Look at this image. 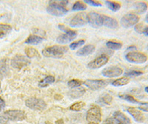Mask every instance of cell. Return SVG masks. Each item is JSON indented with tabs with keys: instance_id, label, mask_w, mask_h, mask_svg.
Returning <instances> with one entry per match:
<instances>
[{
	"instance_id": "obj_49",
	"label": "cell",
	"mask_w": 148,
	"mask_h": 124,
	"mask_svg": "<svg viewBox=\"0 0 148 124\" xmlns=\"http://www.w3.org/2000/svg\"><path fill=\"white\" fill-rule=\"evenodd\" d=\"M88 124H96V123H88Z\"/></svg>"
},
{
	"instance_id": "obj_21",
	"label": "cell",
	"mask_w": 148,
	"mask_h": 124,
	"mask_svg": "<svg viewBox=\"0 0 148 124\" xmlns=\"http://www.w3.org/2000/svg\"><path fill=\"white\" fill-rule=\"evenodd\" d=\"M147 4L144 2H138L135 4V9L138 14H142L147 10Z\"/></svg>"
},
{
	"instance_id": "obj_40",
	"label": "cell",
	"mask_w": 148,
	"mask_h": 124,
	"mask_svg": "<svg viewBox=\"0 0 148 124\" xmlns=\"http://www.w3.org/2000/svg\"><path fill=\"white\" fill-rule=\"evenodd\" d=\"M5 107V100H4L2 97H0V111L2 110Z\"/></svg>"
},
{
	"instance_id": "obj_1",
	"label": "cell",
	"mask_w": 148,
	"mask_h": 124,
	"mask_svg": "<svg viewBox=\"0 0 148 124\" xmlns=\"http://www.w3.org/2000/svg\"><path fill=\"white\" fill-rule=\"evenodd\" d=\"M49 2L47 7V12L49 14L56 17H62L68 12L65 8L68 1H51Z\"/></svg>"
},
{
	"instance_id": "obj_9",
	"label": "cell",
	"mask_w": 148,
	"mask_h": 124,
	"mask_svg": "<svg viewBox=\"0 0 148 124\" xmlns=\"http://www.w3.org/2000/svg\"><path fill=\"white\" fill-rule=\"evenodd\" d=\"M30 63L27 57L22 55L17 54L11 60V66L16 69H21L24 67L27 66Z\"/></svg>"
},
{
	"instance_id": "obj_20",
	"label": "cell",
	"mask_w": 148,
	"mask_h": 124,
	"mask_svg": "<svg viewBox=\"0 0 148 124\" xmlns=\"http://www.w3.org/2000/svg\"><path fill=\"white\" fill-rule=\"evenodd\" d=\"M44 38L41 37L39 36H36V35H30L26 39L25 43L26 44H30V45H37L41 43L43 41Z\"/></svg>"
},
{
	"instance_id": "obj_26",
	"label": "cell",
	"mask_w": 148,
	"mask_h": 124,
	"mask_svg": "<svg viewBox=\"0 0 148 124\" xmlns=\"http://www.w3.org/2000/svg\"><path fill=\"white\" fill-rule=\"evenodd\" d=\"M129 83L130 79L128 77H127V76H124V77H121V78L114 80L112 83V85L113 86H123V85H125L127 84H128Z\"/></svg>"
},
{
	"instance_id": "obj_16",
	"label": "cell",
	"mask_w": 148,
	"mask_h": 124,
	"mask_svg": "<svg viewBox=\"0 0 148 124\" xmlns=\"http://www.w3.org/2000/svg\"><path fill=\"white\" fill-rule=\"evenodd\" d=\"M103 25L109 28L114 29L118 27V22L112 17L103 15Z\"/></svg>"
},
{
	"instance_id": "obj_37",
	"label": "cell",
	"mask_w": 148,
	"mask_h": 124,
	"mask_svg": "<svg viewBox=\"0 0 148 124\" xmlns=\"http://www.w3.org/2000/svg\"><path fill=\"white\" fill-rule=\"evenodd\" d=\"M104 124H121L117 120H116L114 117H109L108 119L104 121Z\"/></svg>"
},
{
	"instance_id": "obj_34",
	"label": "cell",
	"mask_w": 148,
	"mask_h": 124,
	"mask_svg": "<svg viewBox=\"0 0 148 124\" xmlns=\"http://www.w3.org/2000/svg\"><path fill=\"white\" fill-rule=\"evenodd\" d=\"M84 43H85V41L83 40V39L82 40L76 41L75 43H73L70 45V48H71V50H76L77 49V48H80L82 45H83L84 44Z\"/></svg>"
},
{
	"instance_id": "obj_3",
	"label": "cell",
	"mask_w": 148,
	"mask_h": 124,
	"mask_svg": "<svg viewBox=\"0 0 148 124\" xmlns=\"http://www.w3.org/2000/svg\"><path fill=\"white\" fill-rule=\"evenodd\" d=\"M86 120L88 123L99 124L101 121V112L98 105H92L88 109L86 116Z\"/></svg>"
},
{
	"instance_id": "obj_35",
	"label": "cell",
	"mask_w": 148,
	"mask_h": 124,
	"mask_svg": "<svg viewBox=\"0 0 148 124\" xmlns=\"http://www.w3.org/2000/svg\"><path fill=\"white\" fill-rule=\"evenodd\" d=\"M125 74L127 77V76H138L143 74V72L140 71H136V70H131V71L125 72Z\"/></svg>"
},
{
	"instance_id": "obj_44",
	"label": "cell",
	"mask_w": 148,
	"mask_h": 124,
	"mask_svg": "<svg viewBox=\"0 0 148 124\" xmlns=\"http://www.w3.org/2000/svg\"><path fill=\"white\" fill-rule=\"evenodd\" d=\"M137 48L136 47V46H130V47H128L127 48V51H133V50H136Z\"/></svg>"
},
{
	"instance_id": "obj_51",
	"label": "cell",
	"mask_w": 148,
	"mask_h": 124,
	"mask_svg": "<svg viewBox=\"0 0 148 124\" xmlns=\"http://www.w3.org/2000/svg\"><path fill=\"white\" fill-rule=\"evenodd\" d=\"M147 49H148V45H147Z\"/></svg>"
},
{
	"instance_id": "obj_29",
	"label": "cell",
	"mask_w": 148,
	"mask_h": 124,
	"mask_svg": "<svg viewBox=\"0 0 148 124\" xmlns=\"http://www.w3.org/2000/svg\"><path fill=\"white\" fill-rule=\"evenodd\" d=\"M58 28H59V30H61L62 31L65 32V34H70V35H73V36H75V37L77 36V32H76V31H73V30H71V29L68 28L63 25H58Z\"/></svg>"
},
{
	"instance_id": "obj_11",
	"label": "cell",
	"mask_w": 148,
	"mask_h": 124,
	"mask_svg": "<svg viewBox=\"0 0 148 124\" xmlns=\"http://www.w3.org/2000/svg\"><path fill=\"white\" fill-rule=\"evenodd\" d=\"M86 86L92 91L99 90L108 85V82L102 80H87L84 82Z\"/></svg>"
},
{
	"instance_id": "obj_10",
	"label": "cell",
	"mask_w": 148,
	"mask_h": 124,
	"mask_svg": "<svg viewBox=\"0 0 148 124\" xmlns=\"http://www.w3.org/2000/svg\"><path fill=\"white\" fill-rule=\"evenodd\" d=\"M88 23L93 28H100L103 25V15L96 12H91L88 14Z\"/></svg>"
},
{
	"instance_id": "obj_23",
	"label": "cell",
	"mask_w": 148,
	"mask_h": 124,
	"mask_svg": "<svg viewBox=\"0 0 148 124\" xmlns=\"http://www.w3.org/2000/svg\"><path fill=\"white\" fill-rule=\"evenodd\" d=\"M55 82V77L53 76H47L45 78L42 79L39 83V86L41 88H45V87L48 86L49 85Z\"/></svg>"
},
{
	"instance_id": "obj_32",
	"label": "cell",
	"mask_w": 148,
	"mask_h": 124,
	"mask_svg": "<svg viewBox=\"0 0 148 124\" xmlns=\"http://www.w3.org/2000/svg\"><path fill=\"white\" fill-rule=\"evenodd\" d=\"M82 84V82L81 80H75V79H73V80H70V81L68 82L67 85H68V86H69L70 88H78V87H79V86H81Z\"/></svg>"
},
{
	"instance_id": "obj_42",
	"label": "cell",
	"mask_w": 148,
	"mask_h": 124,
	"mask_svg": "<svg viewBox=\"0 0 148 124\" xmlns=\"http://www.w3.org/2000/svg\"><path fill=\"white\" fill-rule=\"evenodd\" d=\"M62 97H63L61 95V94H55V95H54V98H55V100H62Z\"/></svg>"
},
{
	"instance_id": "obj_39",
	"label": "cell",
	"mask_w": 148,
	"mask_h": 124,
	"mask_svg": "<svg viewBox=\"0 0 148 124\" xmlns=\"http://www.w3.org/2000/svg\"><path fill=\"white\" fill-rule=\"evenodd\" d=\"M138 109L141 111H144V112H148V103H142L139 105Z\"/></svg>"
},
{
	"instance_id": "obj_18",
	"label": "cell",
	"mask_w": 148,
	"mask_h": 124,
	"mask_svg": "<svg viewBox=\"0 0 148 124\" xmlns=\"http://www.w3.org/2000/svg\"><path fill=\"white\" fill-rule=\"evenodd\" d=\"M76 37L73 36V35H70V34H61L56 39V42L59 44H67V43H71V41L75 39Z\"/></svg>"
},
{
	"instance_id": "obj_38",
	"label": "cell",
	"mask_w": 148,
	"mask_h": 124,
	"mask_svg": "<svg viewBox=\"0 0 148 124\" xmlns=\"http://www.w3.org/2000/svg\"><path fill=\"white\" fill-rule=\"evenodd\" d=\"M144 30L143 24H137L135 26V31L138 34H142V31Z\"/></svg>"
},
{
	"instance_id": "obj_36",
	"label": "cell",
	"mask_w": 148,
	"mask_h": 124,
	"mask_svg": "<svg viewBox=\"0 0 148 124\" xmlns=\"http://www.w3.org/2000/svg\"><path fill=\"white\" fill-rule=\"evenodd\" d=\"M84 2L86 4L91 5V6H94V7H101V3L98 1H94V0H84Z\"/></svg>"
},
{
	"instance_id": "obj_31",
	"label": "cell",
	"mask_w": 148,
	"mask_h": 124,
	"mask_svg": "<svg viewBox=\"0 0 148 124\" xmlns=\"http://www.w3.org/2000/svg\"><path fill=\"white\" fill-rule=\"evenodd\" d=\"M86 9H87V6L81 2H76L72 8V10L74 11H81V10H86Z\"/></svg>"
},
{
	"instance_id": "obj_27",
	"label": "cell",
	"mask_w": 148,
	"mask_h": 124,
	"mask_svg": "<svg viewBox=\"0 0 148 124\" xmlns=\"http://www.w3.org/2000/svg\"><path fill=\"white\" fill-rule=\"evenodd\" d=\"M119 97L121 99H122V100H126V101H127L129 103H131L140 104V105L142 103L141 102L138 101V100H136L135 97H133V96L129 95V94H120V95H119Z\"/></svg>"
},
{
	"instance_id": "obj_19",
	"label": "cell",
	"mask_w": 148,
	"mask_h": 124,
	"mask_svg": "<svg viewBox=\"0 0 148 124\" xmlns=\"http://www.w3.org/2000/svg\"><path fill=\"white\" fill-rule=\"evenodd\" d=\"M85 93V89L82 87H78V88H73V90L70 91L69 95L72 98H79L83 96Z\"/></svg>"
},
{
	"instance_id": "obj_8",
	"label": "cell",
	"mask_w": 148,
	"mask_h": 124,
	"mask_svg": "<svg viewBox=\"0 0 148 124\" xmlns=\"http://www.w3.org/2000/svg\"><path fill=\"white\" fill-rule=\"evenodd\" d=\"M88 23V14L86 13H79L74 16L70 22V25L73 28L82 27Z\"/></svg>"
},
{
	"instance_id": "obj_17",
	"label": "cell",
	"mask_w": 148,
	"mask_h": 124,
	"mask_svg": "<svg viewBox=\"0 0 148 124\" xmlns=\"http://www.w3.org/2000/svg\"><path fill=\"white\" fill-rule=\"evenodd\" d=\"M113 117L117 120L121 124H130V120L129 117H127L124 113H122L120 111L115 112L113 114Z\"/></svg>"
},
{
	"instance_id": "obj_4",
	"label": "cell",
	"mask_w": 148,
	"mask_h": 124,
	"mask_svg": "<svg viewBox=\"0 0 148 124\" xmlns=\"http://www.w3.org/2000/svg\"><path fill=\"white\" fill-rule=\"evenodd\" d=\"M25 105L29 109L35 111H44L47 107V104L42 99L37 97H30L25 101Z\"/></svg>"
},
{
	"instance_id": "obj_33",
	"label": "cell",
	"mask_w": 148,
	"mask_h": 124,
	"mask_svg": "<svg viewBox=\"0 0 148 124\" xmlns=\"http://www.w3.org/2000/svg\"><path fill=\"white\" fill-rule=\"evenodd\" d=\"M112 100H113V97H111L109 94H105L104 96H103L102 97H101L99 100V102L103 104H107V105H110L112 103Z\"/></svg>"
},
{
	"instance_id": "obj_47",
	"label": "cell",
	"mask_w": 148,
	"mask_h": 124,
	"mask_svg": "<svg viewBox=\"0 0 148 124\" xmlns=\"http://www.w3.org/2000/svg\"><path fill=\"white\" fill-rule=\"evenodd\" d=\"M145 92H147V93H148V86L145 87Z\"/></svg>"
},
{
	"instance_id": "obj_2",
	"label": "cell",
	"mask_w": 148,
	"mask_h": 124,
	"mask_svg": "<svg viewBox=\"0 0 148 124\" xmlns=\"http://www.w3.org/2000/svg\"><path fill=\"white\" fill-rule=\"evenodd\" d=\"M67 47L62 45H54L47 47L42 51V54L46 57L59 58L62 56L67 51Z\"/></svg>"
},
{
	"instance_id": "obj_41",
	"label": "cell",
	"mask_w": 148,
	"mask_h": 124,
	"mask_svg": "<svg viewBox=\"0 0 148 124\" xmlns=\"http://www.w3.org/2000/svg\"><path fill=\"white\" fill-rule=\"evenodd\" d=\"M0 124H8V121L6 118L4 117L0 116Z\"/></svg>"
},
{
	"instance_id": "obj_14",
	"label": "cell",
	"mask_w": 148,
	"mask_h": 124,
	"mask_svg": "<svg viewBox=\"0 0 148 124\" xmlns=\"http://www.w3.org/2000/svg\"><path fill=\"white\" fill-rule=\"evenodd\" d=\"M127 111L128 113L133 117V119L136 121V122H144V121H145V116H144V114H142V112L140 110L133 107H128Z\"/></svg>"
},
{
	"instance_id": "obj_48",
	"label": "cell",
	"mask_w": 148,
	"mask_h": 124,
	"mask_svg": "<svg viewBox=\"0 0 148 124\" xmlns=\"http://www.w3.org/2000/svg\"><path fill=\"white\" fill-rule=\"evenodd\" d=\"M45 124H53L52 123H51V122H49V121H47V122L45 123Z\"/></svg>"
},
{
	"instance_id": "obj_15",
	"label": "cell",
	"mask_w": 148,
	"mask_h": 124,
	"mask_svg": "<svg viewBox=\"0 0 148 124\" xmlns=\"http://www.w3.org/2000/svg\"><path fill=\"white\" fill-rule=\"evenodd\" d=\"M95 46L92 45H88L84 46L83 48H80L79 51L76 52V55L79 56H88L94 52Z\"/></svg>"
},
{
	"instance_id": "obj_30",
	"label": "cell",
	"mask_w": 148,
	"mask_h": 124,
	"mask_svg": "<svg viewBox=\"0 0 148 124\" xmlns=\"http://www.w3.org/2000/svg\"><path fill=\"white\" fill-rule=\"evenodd\" d=\"M84 106H85V103L84 102H77L73 103V105H71V107H70V109L71 111L79 112V111H81Z\"/></svg>"
},
{
	"instance_id": "obj_5",
	"label": "cell",
	"mask_w": 148,
	"mask_h": 124,
	"mask_svg": "<svg viewBox=\"0 0 148 124\" xmlns=\"http://www.w3.org/2000/svg\"><path fill=\"white\" fill-rule=\"evenodd\" d=\"M125 59L129 63L135 64H143L147 60V56L141 52L130 51L125 55Z\"/></svg>"
},
{
	"instance_id": "obj_22",
	"label": "cell",
	"mask_w": 148,
	"mask_h": 124,
	"mask_svg": "<svg viewBox=\"0 0 148 124\" xmlns=\"http://www.w3.org/2000/svg\"><path fill=\"white\" fill-rule=\"evenodd\" d=\"M26 56L28 58H39L40 55H39V51H37L36 49L31 47H27L25 50Z\"/></svg>"
},
{
	"instance_id": "obj_25",
	"label": "cell",
	"mask_w": 148,
	"mask_h": 124,
	"mask_svg": "<svg viewBox=\"0 0 148 124\" xmlns=\"http://www.w3.org/2000/svg\"><path fill=\"white\" fill-rule=\"evenodd\" d=\"M105 4H106L107 7L111 10L113 12H116L118 11L120 8H121V5L118 2H112V1H105Z\"/></svg>"
},
{
	"instance_id": "obj_12",
	"label": "cell",
	"mask_w": 148,
	"mask_h": 124,
	"mask_svg": "<svg viewBox=\"0 0 148 124\" xmlns=\"http://www.w3.org/2000/svg\"><path fill=\"white\" fill-rule=\"evenodd\" d=\"M109 60V57L106 55H101V56L96 57L95 60L91 61L88 64V68L90 69H96L99 68L101 67L104 66V65H106Z\"/></svg>"
},
{
	"instance_id": "obj_24",
	"label": "cell",
	"mask_w": 148,
	"mask_h": 124,
	"mask_svg": "<svg viewBox=\"0 0 148 124\" xmlns=\"http://www.w3.org/2000/svg\"><path fill=\"white\" fill-rule=\"evenodd\" d=\"M11 31L12 28L9 25L0 24V39L7 36Z\"/></svg>"
},
{
	"instance_id": "obj_43",
	"label": "cell",
	"mask_w": 148,
	"mask_h": 124,
	"mask_svg": "<svg viewBox=\"0 0 148 124\" xmlns=\"http://www.w3.org/2000/svg\"><path fill=\"white\" fill-rule=\"evenodd\" d=\"M142 34H144L145 36L148 37V27L144 28V30L142 31Z\"/></svg>"
},
{
	"instance_id": "obj_13",
	"label": "cell",
	"mask_w": 148,
	"mask_h": 124,
	"mask_svg": "<svg viewBox=\"0 0 148 124\" xmlns=\"http://www.w3.org/2000/svg\"><path fill=\"white\" fill-rule=\"evenodd\" d=\"M101 74L104 76L113 78V77H117L122 74L123 70L118 66H110L103 69Z\"/></svg>"
},
{
	"instance_id": "obj_28",
	"label": "cell",
	"mask_w": 148,
	"mask_h": 124,
	"mask_svg": "<svg viewBox=\"0 0 148 124\" xmlns=\"http://www.w3.org/2000/svg\"><path fill=\"white\" fill-rule=\"evenodd\" d=\"M106 46L111 50H119L122 47V43L115 41H108L106 43Z\"/></svg>"
},
{
	"instance_id": "obj_50",
	"label": "cell",
	"mask_w": 148,
	"mask_h": 124,
	"mask_svg": "<svg viewBox=\"0 0 148 124\" xmlns=\"http://www.w3.org/2000/svg\"><path fill=\"white\" fill-rule=\"evenodd\" d=\"M0 87H1V82H0Z\"/></svg>"
},
{
	"instance_id": "obj_7",
	"label": "cell",
	"mask_w": 148,
	"mask_h": 124,
	"mask_svg": "<svg viewBox=\"0 0 148 124\" xmlns=\"http://www.w3.org/2000/svg\"><path fill=\"white\" fill-rule=\"evenodd\" d=\"M4 117L12 121H22L25 119V114L22 110L12 109L8 110L4 113Z\"/></svg>"
},
{
	"instance_id": "obj_45",
	"label": "cell",
	"mask_w": 148,
	"mask_h": 124,
	"mask_svg": "<svg viewBox=\"0 0 148 124\" xmlns=\"http://www.w3.org/2000/svg\"><path fill=\"white\" fill-rule=\"evenodd\" d=\"M56 124H64V121H63L62 119L57 120V121H56Z\"/></svg>"
},
{
	"instance_id": "obj_46",
	"label": "cell",
	"mask_w": 148,
	"mask_h": 124,
	"mask_svg": "<svg viewBox=\"0 0 148 124\" xmlns=\"http://www.w3.org/2000/svg\"><path fill=\"white\" fill-rule=\"evenodd\" d=\"M145 21H146V22L148 23V12H147V14L146 17H145Z\"/></svg>"
},
{
	"instance_id": "obj_6",
	"label": "cell",
	"mask_w": 148,
	"mask_h": 124,
	"mask_svg": "<svg viewBox=\"0 0 148 124\" xmlns=\"http://www.w3.org/2000/svg\"><path fill=\"white\" fill-rule=\"evenodd\" d=\"M138 22H139V17L138 15L133 13H129V14H125L121 18L120 23L124 28H128L133 27L137 25Z\"/></svg>"
}]
</instances>
